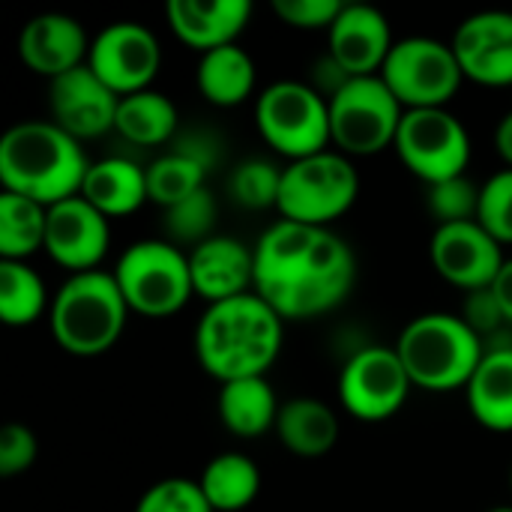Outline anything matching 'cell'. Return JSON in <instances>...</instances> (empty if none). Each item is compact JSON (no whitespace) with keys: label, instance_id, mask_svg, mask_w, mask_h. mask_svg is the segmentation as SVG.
Instances as JSON below:
<instances>
[{"label":"cell","instance_id":"cell-1","mask_svg":"<svg viewBox=\"0 0 512 512\" xmlns=\"http://www.w3.org/2000/svg\"><path fill=\"white\" fill-rule=\"evenodd\" d=\"M354 282V249L333 228L279 219L255 243V294L282 321L330 315Z\"/></svg>","mask_w":512,"mask_h":512},{"label":"cell","instance_id":"cell-2","mask_svg":"<svg viewBox=\"0 0 512 512\" xmlns=\"http://www.w3.org/2000/svg\"><path fill=\"white\" fill-rule=\"evenodd\" d=\"M282 342L285 321L255 291L207 306L195 327V357L219 384L267 378Z\"/></svg>","mask_w":512,"mask_h":512},{"label":"cell","instance_id":"cell-3","mask_svg":"<svg viewBox=\"0 0 512 512\" xmlns=\"http://www.w3.org/2000/svg\"><path fill=\"white\" fill-rule=\"evenodd\" d=\"M90 159L69 132L54 120H21L0 141L3 192L54 207L81 195Z\"/></svg>","mask_w":512,"mask_h":512},{"label":"cell","instance_id":"cell-4","mask_svg":"<svg viewBox=\"0 0 512 512\" xmlns=\"http://www.w3.org/2000/svg\"><path fill=\"white\" fill-rule=\"evenodd\" d=\"M393 348L411 384L426 393L465 390L486 354V342L453 312H423L411 318Z\"/></svg>","mask_w":512,"mask_h":512},{"label":"cell","instance_id":"cell-5","mask_svg":"<svg viewBox=\"0 0 512 512\" xmlns=\"http://www.w3.org/2000/svg\"><path fill=\"white\" fill-rule=\"evenodd\" d=\"M129 315L114 273L105 270L69 276L48 309L54 342L75 357H99L111 351L120 342Z\"/></svg>","mask_w":512,"mask_h":512},{"label":"cell","instance_id":"cell-6","mask_svg":"<svg viewBox=\"0 0 512 512\" xmlns=\"http://www.w3.org/2000/svg\"><path fill=\"white\" fill-rule=\"evenodd\" d=\"M111 273L129 312L141 318H174L195 294L189 252L168 243L165 237L126 246Z\"/></svg>","mask_w":512,"mask_h":512},{"label":"cell","instance_id":"cell-7","mask_svg":"<svg viewBox=\"0 0 512 512\" xmlns=\"http://www.w3.org/2000/svg\"><path fill=\"white\" fill-rule=\"evenodd\" d=\"M360 198V171L351 156L339 150H324L282 168L279 216L300 225L330 228L342 219Z\"/></svg>","mask_w":512,"mask_h":512},{"label":"cell","instance_id":"cell-8","mask_svg":"<svg viewBox=\"0 0 512 512\" xmlns=\"http://www.w3.org/2000/svg\"><path fill=\"white\" fill-rule=\"evenodd\" d=\"M255 129L288 162L333 147L330 102L309 81H273L255 99Z\"/></svg>","mask_w":512,"mask_h":512},{"label":"cell","instance_id":"cell-9","mask_svg":"<svg viewBox=\"0 0 512 512\" xmlns=\"http://www.w3.org/2000/svg\"><path fill=\"white\" fill-rule=\"evenodd\" d=\"M402 117L405 108L381 75L351 78L330 99L333 147L345 156H375L396 144Z\"/></svg>","mask_w":512,"mask_h":512},{"label":"cell","instance_id":"cell-10","mask_svg":"<svg viewBox=\"0 0 512 512\" xmlns=\"http://www.w3.org/2000/svg\"><path fill=\"white\" fill-rule=\"evenodd\" d=\"M381 78L405 111L447 108L465 81L453 45L432 36L396 39Z\"/></svg>","mask_w":512,"mask_h":512},{"label":"cell","instance_id":"cell-11","mask_svg":"<svg viewBox=\"0 0 512 512\" xmlns=\"http://www.w3.org/2000/svg\"><path fill=\"white\" fill-rule=\"evenodd\" d=\"M399 162L426 186L465 177L471 162V135L450 108L405 111L393 144Z\"/></svg>","mask_w":512,"mask_h":512},{"label":"cell","instance_id":"cell-12","mask_svg":"<svg viewBox=\"0 0 512 512\" xmlns=\"http://www.w3.org/2000/svg\"><path fill=\"white\" fill-rule=\"evenodd\" d=\"M414 384L396 348L369 345L354 351L339 372V402L360 423H384L396 417Z\"/></svg>","mask_w":512,"mask_h":512},{"label":"cell","instance_id":"cell-13","mask_svg":"<svg viewBox=\"0 0 512 512\" xmlns=\"http://www.w3.org/2000/svg\"><path fill=\"white\" fill-rule=\"evenodd\" d=\"M87 66L123 99L150 90L162 66V45L150 27L138 21H114L90 39Z\"/></svg>","mask_w":512,"mask_h":512},{"label":"cell","instance_id":"cell-14","mask_svg":"<svg viewBox=\"0 0 512 512\" xmlns=\"http://www.w3.org/2000/svg\"><path fill=\"white\" fill-rule=\"evenodd\" d=\"M435 273L462 291H483L495 282L498 270L504 267V246L480 225V222H459L441 225L429 243Z\"/></svg>","mask_w":512,"mask_h":512},{"label":"cell","instance_id":"cell-15","mask_svg":"<svg viewBox=\"0 0 512 512\" xmlns=\"http://www.w3.org/2000/svg\"><path fill=\"white\" fill-rule=\"evenodd\" d=\"M111 246V225L108 216L99 213L87 198L75 195L54 207H48V231H45V252L48 258L75 273L99 270Z\"/></svg>","mask_w":512,"mask_h":512},{"label":"cell","instance_id":"cell-16","mask_svg":"<svg viewBox=\"0 0 512 512\" xmlns=\"http://www.w3.org/2000/svg\"><path fill=\"white\" fill-rule=\"evenodd\" d=\"M51 120L75 141H93L114 129L120 96L84 63L48 81Z\"/></svg>","mask_w":512,"mask_h":512},{"label":"cell","instance_id":"cell-17","mask_svg":"<svg viewBox=\"0 0 512 512\" xmlns=\"http://www.w3.org/2000/svg\"><path fill=\"white\" fill-rule=\"evenodd\" d=\"M453 51L465 81L512 87V12L486 9L468 15L453 33Z\"/></svg>","mask_w":512,"mask_h":512},{"label":"cell","instance_id":"cell-18","mask_svg":"<svg viewBox=\"0 0 512 512\" xmlns=\"http://www.w3.org/2000/svg\"><path fill=\"white\" fill-rule=\"evenodd\" d=\"M396 39L381 9L369 3H345L333 27L327 30V54L351 75H381Z\"/></svg>","mask_w":512,"mask_h":512},{"label":"cell","instance_id":"cell-19","mask_svg":"<svg viewBox=\"0 0 512 512\" xmlns=\"http://www.w3.org/2000/svg\"><path fill=\"white\" fill-rule=\"evenodd\" d=\"M87 54H90L87 30L81 27L78 18L63 15V12L33 15L18 33L21 63L48 81L84 66Z\"/></svg>","mask_w":512,"mask_h":512},{"label":"cell","instance_id":"cell-20","mask_svg":"<svg viewBox=\"0 0 512 512\" xmlns=\"http://www.w3.org/2000/svg\"><path fill=\"white\" fill-rule=\"evenodd\" d=\"M192 288L210 306L255 291V246L231 234H216L189 249Z\"/></svg>","mask_w":512,"mask_h":512},{"label":"cell","instance_id":"cell-21","mask_svg":"<svg viewBox=\"0 0 512 512\" xmlns=\"http://www.w3.org/2000/svg\"><path fill=\"white\" fill-rule=\"evenodd\" d=\"M165 18L171 33L192 51L207 54L234 45L252 18L249 0H168Z\"/></svg>","mask_w":512,"mask_h":512},{"label":"cell","instance_id":"cell-22","mask_svg":"<svg viewBox=\"0 0 512 512\" xmlns=\"http://www.w3.org/2000/svg\"><path fill=\"white\" fill-rule=\"evenodd\" d=\"M465 402L471 417L498 435L512 432V339L504 345L486 342V354L465 387Z\"/></svg>","mask_w":512,"mask_h":512},{"label":"cell","instance_id":"cell-23","mask_svg":"<svg viewBox=\"0 0 512 512\" xmlns=\"http://www.w3.org/2000/svg\"><path fill=\"white\" fill-rule=\"evenodd\" d=\"M81 198H87L108 219H123L141 210L150 201L147 192V168L123 156H105L90 162Z\"/></svg>","mask_w":512,"mask_h":512},{"label":"cell","instance_id":"cell-24","mask_svg":"<svg viewBox=\"0 0 512 512\" xmlns=\"http://www.w3.org/2000/svg\"><path fill=\"white\" fill-rule=\"evenodd\" d=\"M339 432L336 411L321 399L294 396L279 408L276 438L297 459H324L339 444Z\"/></svg>","mask_w":512,"mask_h":512},{"label":"cell","instance_id":"cell-25","mask_svg":"<svg viewBox=\"0 0 512 512\" xmlns=\"http://www.w3.org/2000/svg\"><path fill=\"white\" fill-rule=\"evenodd\" d=\"M279 408L282 402L267 378L228 381L219 387L216 396V411L222 426L240 441H255L267 432H276Z\"/></svg>","mask_w":512,"mask_h":512},{"label":"cell","instance_id":"cell-26","mask_svg":"<svg viewBox=\"0 0 512 512\" xmlns=\"http://www.w3.org/2000/svg\"><path fill=\"white\" fill-rule=\"evenodd\" d=\"M195 84H198V93L210 105L237 108L255 93L258 69H255L252 54L240 42H234V45L201 54L198 69H195Z\"/></svg>","mask_w":512,"mask_h":512},{"label":"cell","instance_id":"cell-27","mask_svg":"<svg viewBox=\"0 0 512 512\" xmlns=\"http://www.w3.org/2000/svg\"><path fill=\"white\" fill-rule=\"evenodd\" d=\"M198 486L213 512H243L261 495V468L249 456L228 450L204 465Z\"/></svg>","mask_w":512,"mask_h":512},{"label":"cell","instance_id":"cell-28","mask_svg":"<svg viewBox=\"0 0 512 512\" xmlns=\"http://www.w3.org/2000/svg\"><path fill=\"white\" fill-rule=\"evenodd\" d=\"M207 165L210 156H204L198 147H174L171 153L153 159L147 165V192L150 201L162 210L186 201L189 195L207 189Z\"/></svg>","mask_w":512,"mask_h":512},{"label":"cell","instance_id":"cell-29","mask_svg":"<svg viewBox=\"0 0 512 512\" xmlns=\"http://www.w3.org/2000/svg\"><path fill=\"white\" fill-rule=\"evenodd\" d=\"M114 132L138 147H159L177 135V105L159 90H141L120 99Z\"/></svg>","mask_w":512,"mask_h":512},{"label":"cell","instance_id":"cell-30","mask_svg":"<svg viewBox=\"0 0 512 512\" xmlns=\"http://www.w3.org/2000/svg\"><path fill=\"white\" fill-rule=\"evenodd\" d=\"M45 231L48 207L12 192L0 195V261H27L45 249Z\"/></svg>","mask_w":512,"mask_h":512},{"label":"cell","instance_id":"cell-31","mask_svg":"<svg viewBox=\"0 0 512 512\" xmlns=\"http://www.w3.org/2000/svg\"><path fill=\"white\" fill-rule=\"evenodd\" d=\"M51 309L42 276L27 261H0V321L30 327Z\"/></svg>","mask_w":512,"mask_h":512},{"label":"cell","instance_id":"cell-32","mask_svg":"<svg viewBox=\"0 0 512 512\" xmlns=\"http://www.w3.org/2000/svg\"><path fill=\"white\" fill-rule=\"evenodd\" d=\"M216 219H219V201L210 189H201L189 195L186 201L174 204L162 216L165 240L174 246H201L204 240L216 237Z\"/></svg>","mask_w":512,"mask_h":512},{"label":"cell","instance_id":"cell-33","mask_svg":"<svg viewBox=\"0 0 512 512\" xmlns=\"http://www.w3.org/2000/svg\"><path fill=\"white\" fill-rule=\"evenodd\" d=\"M282 168L270 159H246L228 177L231 198L246 210H267L279 204Z\"/></svg>","mask_w":512,"mask_h":512},{"label":"cell","instance_id":"cell-34","mask_svg":"<svg viewBox=\"0 0 512 512\" xmlns=\"http://www.w3.org/2000/svg\"><path fill=\"white\" fill-rule=\"evenodd\" d=\"M480 189L468 174L453 177L435 186H426V207L432 219L441 225H459V222H477L480 213Z\"/></svg>","mask_w":512,"mask_h":512},{"label":"cell","instance_id":"cell-35","mask_svg":"<svg viewBox=\"0 0 512 512\" xmlns=\"http://www.w3.org/2000/svg\"><path fill=\"white\" fill-rule=\"evenodd\" d=\"M477 222L501 243L512 246V168L495 171L480 189Z\"/></svg>","mask_w":512,"mask_h":512},{"label":"cell","instance_id":"cell-36","mask_svg":"<svg viewBox=\"0 0 512 512\" xmlns=\"http://www.w3.org/2000/svg\"><path fill=\"white\" fill-rule=\"evenodd\" d=\"M135 512H213L198 480L168 477L153 483L135 504Z\"/></svg>","mask_w":512,"mask_h":512},{"label":"cell","instance_id":"cell-37","mask_svg":"<svg viewBox=\"0 0 512 512\" xmlns=\"http://www.w3.org/2000/svg\"><path fill=\"white\" fill-rule=\"evenodd\" d=\"M342 9V0H273V15L294 30H330Z\"/></svg>","mask_w":512,"mask_h":512},{"label":"cell","instance_id":"cell-38","mask_svg":"<svg viewBox=\"0 0 512 512\" xmlns=\"http://www.w3.org/2000/svg\"><path fill=\"white\" fill-rule=\"evenodd\" d=\"M39 456V441L30 426L6 423L0 429V477H18L33 468Z\"/></svg>","mask_w":512,"mask_h":512},{"label":"cell","instance_id":"cell-39","mask_svg":"<svg viewBox=\"0 0 512 512\" xmlns=\"http://www.w3.org/2000/svg\"><path fill=\"white\" fill-rule=\"evenodd\" d=\"M462 318H465V324H468L483 342L498 339V336H501V327L507 324V318H504V312H501V306H498V300H495V294H492L489 288L471 291V294L465 297V312H462Z\"/></svg>","mask_w":512,"mask_h":512},{"label":"cell","instance_id":"cell-40","mask_svg":"<svg viewBox=\"0 0 512 512\" xmlns=\"http://www.w3.org/2000/svg\"><path fill=\"white\" fill-rule=\"evenodd\" d=\"M489 291L495 294V300H498V306H501L507 324H512V258L504 261V267L498 270V276H495V282L489 285Z\"/></svg>","mask_w":512,"mask_h":512},{"label":"cell","instance_id":"cell-41","mask_svg":"<svg viewBox=\"0 0 512 512\" xmlns=\"http://www.w3.org/2000/svg\"><path fill=\"white\" fill-rule=\"evenodd\" d=\"M495 150L507 162V168H512V111H507L495 126Z\"/></svg>","mask_w":512,"mask_h":512},{"label":"cell","instance_id":"cell-42","mask_svg":"<svg viewBox=\"0 0 512 512\" xmlns=\"http://www.w3.org/2000/svg\"><path fill=\"white\" fill-rule=\"evenodd\" d=\"M489 512H512V507H495V510H489Z\"/></svg>","mask_w":512,"mask_h":512},{"label":"cell","instance_id":"cell-43","mask_svg":"<svg viewBox=\"0 0 512 512\" xmlns=\"http://www.w3.org/2000/svg\"><path fill=\"white\" fill-rule=\"evenodd\" d=\"M510 489H512V468H510Z\"/></svg>","mask_w":512,"mask_h":512}]
</instances>
